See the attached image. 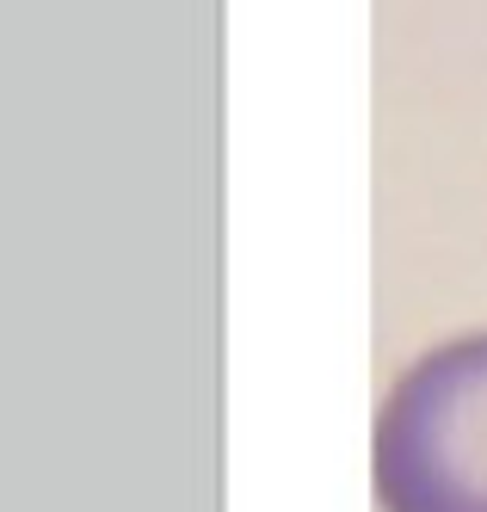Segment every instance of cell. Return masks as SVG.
Segmentation results:
<instances>
[{
	"label": "cell",
	"mask_w": 487,
	"mask_h": 512,
	"mask_svg": "<svg viewBox=\"0 0 487 512\" xmlns=\"http://www.w3.org/2000/svg\"><path fill=\"white\" fill-rule=\"evenodd\" d=\"M383 512H487V334L426 352L377 414Z\"/></svg>",
	"instance_id": "6da1fadb"
}]
</instances>
